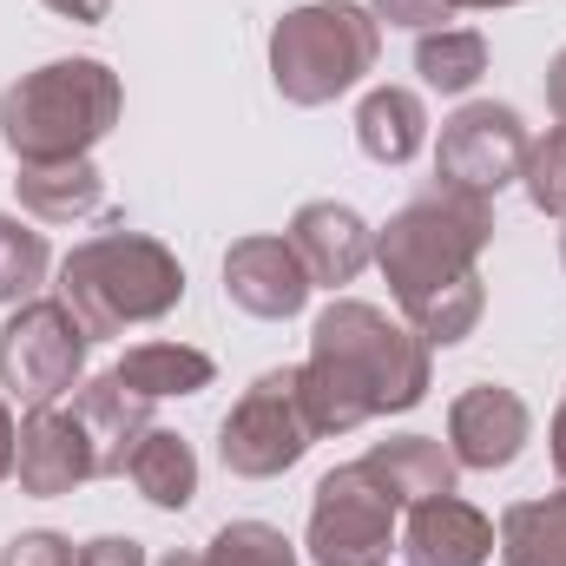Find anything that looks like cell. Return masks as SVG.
Here are the masks:
<instances>
[{
	"instance_id": "cell-1",
	"label": "cell",
	"mask_w": 566,
	"mask_h": 566,
	"mask_svg": "<svg viewBox=\"0 0 566 566\" xmlns=\"http://www.w3.org/2000/svg\"><path fill=\"white\" fill-rule=\"evenodd\" d=\"M488 244H494V198L441 185V178H428L376 231L382 283H389L402 323L428 349H448V343L474 336V323L488 310V283H481V251Z\"/></svg>"
},
{
	"instance_id": "cell-2",
	"label": "cell",
	"mask_w": 566,
	"mask_h": 566,
	"mask_svg": "<svg viewBox=\"0 0 566 566\" xmlns=\"http://www.w3.org/2000/svg\"><path fill=\"white\" fill-rule=\"evenodd\" d=\"M428 382H434V349L402 316H389L363 296H336L316 316L310 363L296 369V389H303L316 434H356L376 416H409V409H422Z\"/></svg>"
},
{
	"instance_id": "cell-3",
	"label": "cell",
	"mask_w": 566,
	"mask_h": 566,
	"mask_svg": "<svg viewBox=\"0 0 566 566\" xmlns=\"http://www.w3.org/2000/svg\"><path fill=\"white\" fill-rule=\"evenodd\" d=\"M126 113V86L106 60H46L0 93V145L13 165L93 158Z\"/></svg>"
},
{
	"instance_id": "cell-4",
	"label": "cell",
	"mask_w": 566,
	"mask_h": 566,
	"mask_svg": "<svg viewBox=\"0 0 566 566\" xmlns=\"http://www.w3.org/2000/svg\"><path fill=\"white\" fill-rule=\"evenodd\" d=\"M60 303L86 323V336H126L185 303V264L151 231H99L60 258Z\"/></svg>"
},
{
	"instance_id": "cell-5",
	"label": "cell",
	"mask_w": 566,
	"mask_h": 566,
	"mask_svg": "<svg viewBox=\"0 0 566 566\" xmlns=\"http://www.w3.org/2000/svg\"><path fill=\"white\" fill-rule=\"evenodd\" d=\"M382 60V20L356 0H310L271 27V80L290 106H329Z\"/></svg>"
},
{
	"instance_id": "cell-6",
	"label": "cell",
	"mask_w": 566,
	"mask_h": 566,
	"mask_svg": "<svg viewBox=\"0 0 566 566\" xmlns=\"http://www.w3.org/2000/svg\"><path fill=\"white\" fill-rule=\"evenodd\" d=\"M396 514H402V501L363 461H343L310 494L303 554H310V566H389V554L402 547Z\"/></svg>"
},
{
	"instance_id": "cell-7",
	"label": "cell",
	"mask_w": 566,
	"mask_h": 566,
	"mask_svg": "<svg viewBox=\"0 0 566 566\" xmlns=\"http://www.w3.org/2000/svg\"><path fill=\"white\" fill-rule=\"evenodd\" d=\"M86 323L60 296H33L0 323V389L20 409H53L66 389L86 382Z\"/></svg>"
},
{
	"instance_id": "cell-8",
	"label": "cell",
	"mask_w": 566,
	"mask_h": 566,
	"mask_svg": "<svg viewBox=\"0 0 566 566\" xmlns=\"http://www.w3.org/2000/svg\"><path fill=\"white\" fill-rule=\"evenodd\" d=\"M310 448H316V422H310V409H303L296 369H264V376L231 402V416L218 422V461H224V474H238V481H277V474H290Z\"/></svg>"
},
{
	"instance_id": "cell-9",
	"label": "cell",
	"mask_w": 566,
	"mask_h": 566,
	"mask_svg": "<svg viewBox=\"0 0 566 566\" xmlns=\"http://www.w3.org/2000/svg\"><path fill=\"white\" fill-rule=\"evenodd\" d=\"M527 145H534V133H527V119L514 106L468 99L441 126V139H434V178L441 185H461V191H481V198H501L521 178Z\"/></svg>"
},
{
	"instance_id": "cell-10",
	"label": "cell",
	"mask_w": 566,
	"mask_h": 566,
	"mask_svg": "<svg viewBox=\"0 0 566 566\" xmlns=\"http://www.w3.org/2000/svg\"><path fill=\"white\" fill-rule=\"evenodd\" d=\"M527 441H534V409L501 382H474V389H461L448 402V454L468 474L514 468Z\"/></svg>"
},
{
	"instance_id": "cell-11",
	"label": "cell",
	"mask_w": 566,
	"mask_h": 566,
	"mask_svg": "<svg viewBox=\"0 0 566 566\" xmlns=\"http://www.w3.org/2000/svg\"><path fill=\"white\" fill-rule=\"evenodd\" d=\"M13 474H20V494L33 501H60L86 481H99V461H93V441L73 409H27L20 441H13Z\"/></svg>"
},
{
	"instance_id": "cell-12",
	"label": "cell",
	"mask_w": 566,
	"mask_h": 566,
	"mask_svg": "<svg viewBox=\"0 0 566 566\" xmlns=\"http://www.w3.org/2000/svg\"><path fill=\"white\" fill-rule=\"evenodd\" d=\"M310 290L316 283L296 264L290 238H238L224 251V296L258 323H290L310 303Z\"/></svg>"
},
{
	"instance_id": "cell-13",
	"label": "cell",
	"mask_w": 566,
	"mask_h": 566,
	"mask_svg": "<svg viewBox=\"0 0 566 566\" xmlns=\"http://www.w3.org/2000/svg\"><path fill=\"white\" fill-rule=\"evenodd\" d=\"M290 251H296V264L310 271L316 290H343V283L363 277V264L376 258V231L363 224V211H349V205H336V198H316V205H296V218H290Z\"/></svg>"
},
{
	"instance_id": "cell-14",
	"label": "cell",
	"mask_w": 566,
	"mask_h": 566,
	"mask_svg": "<svg viewBox=\"0 0 566 566\" xmlns=\"http://www.w3.org/2000/svg\"><path fill=\"white\" fill-rule=\"evenodd\" d=\"M402 560L409 566H488L494 560V521L474 501H461V494H428V501L409 507Z\"/></svg>"
},
{
	"instance_id": "cell-15",
	"label": "cell",
	"mask_w": 566,
	"mask_h": 566,
	"mask_svg": "<svg viewBox=\"0 0 566 566\" xmlns=\"http://www.w3.org/2000/svg\"><path fill=\"white\" fill-rule=\"evenodd\" d=\"M73 416H80L86 441H93L99 474H126L133 448H139L145 428H151V402L133 396V389L106 369V376H93V382H80V389H73Z\"/></svg>"
},
{
	"instance_id": "cell-16",
	"label": "cell",
	"mask_w": 566,
	"mask_h": 566,
	"mask_svg": "<svg viewBox=\"0 0 566 566\" xmlns=\"http://www.w3.org/2000/svg\"><path fill=\"white\" fill-rule=\"evenodd\" d=\"M13 198L40 224H73L106 211V178L93 158H60V165H13Z\"/></svg>"
},
{
	"instance_id": "cell-17",
	"label": "cell",
	"mask_w": 566,
	"mask_h": 566,
	"mask_svg": "<svg viewBox=\"0 0 566 566\" xmlns=\"http://www.w3.org/2000/svg\"><path fill=\"white\" fill-rule=\"evenodd\" d=\"M363 468L402 501V507H416L428 494H454V454H448V441H434V434H389V441H376L369 454H363Z\"/></svg>"
},
{
	"instance_id": "cell-18",
	"label": "cell",
	"mask_w": 566,
	"mask_h": 566,
	"mask_svg": "<svg viewBox=\"0 0 566 566\" xmlns=\"http://www.w3.org/2000/svg\"><path fill=\"white\" fill-rule=\"evenodd\" d=\"M356 145H363L376 165H409L428 145L422 93H409V86H376V93H363V106H356Z\"/></svg>"
},
{
	"instance_id": "cell-19",
	"label": "cell",
	"mask_w": 566,
	"mask_h": 566,
	"mask_svg": "<svg viewBox=\"0 0 566 566\" xmlns=\"http://www.w3.org/2000/svg\"><path fill=\"white\" fill-rule=\"evenodd\" d=\"M113 376H119L133 396H145V402H171V396L211 389L218 363H211L205 349H191V343H139V349H126V356L113 363Z\"/></svg>"
},
{
	"instance_id": "cell-20",
	"label": "cell",
	"mask_w": 566,
	"mask_h": 566,
	"mask_svg": "<svg viewBox=\"0 0 566 566\" xmlns=\"http://www.w3.org/2000/svg\"><path fill=\"white\" fill-rule=\"evenodd\" d=\"M126 481L139 488L158 514H185L198 501V454H191L185 434L145 428V441L133 448V461H126Z\"/></svg>"
},
{
	"instance_id": "cell-21",
	"label": "cell",
	"mask_w": 566,
	"mask_h": 566,
	"mask_svg": "<svg viewBox=\"0 0 566 566\" xmlns=\"http://www.w3.org/2000/svg\"><path fill=\"white\" fill-rule=\"evenodd\" d=\"M501 566H566V481L541 501H514L501 514Z\"/></svg>"
},
{
	"instance_id": "cell-22",
	"label": "cell",
	"mask_w": 566,
	"mask_h": 566,
	"mask_svg": "<svg viewBox=\"0 0 566 566\" xmlns=\"http://www.w3.org/2000/svg\"><path fill=\"white\" fill-rule=\"evenodd\" d=\"M416 73H422V86L448 93V99L474 93L481 73H488V40H481V27H434V33H422V40H416Z\"/></svg>"
},
{
	"instance_id": "cell-23",
	"label": "cell",
	"mask_w": 566,
	"mask_h": 566,
	"mask_svg": "<svg viewBox=\"0 0 566 566\" xmlns=\"http://www.w3.org/2000/svg\"><path fill=\"white\" fill-rule=\"evenodd\" d=\"M53 271V251H46V231H33L27 218L0 211V303L20 310L40 296V283Z\"/></svg>"
},
{
	"instance_id": "cell-24",
	"label": "cell",
	"mask_w": 566,
	"mask_h": 566,
	"mask_svg": "<svg viewBox=\"0 0 566 566\" xmlns=\"http://www.w3.org/2000/svg\"><path fill=\"white\" fill-rule=\"evenodd\" d=\"M198 566H296V547L283 541V527L271 521H231L211 534V547L198 554Z\"/></svg>"
},
{
	"instance_id": "cell-25",
	"label": "cell",
	"mask_w": 566,
	"mask_h": 566,
	"mask_svg": "<svg viewBox=\"0 0 566 566\" xmlns=\"http://www.w3.org/2000/svg\"><path fill=\"white\" fill-rule=\"evenodd\" d=\"M521 185H527L534 211H547V218H560V224H566V126H554L547 139H534V145H527Z\"/></svg>"
},
{
	"instance_id": "cell-26",
	"label": "cell",
	"mask_w": 566,
	"mask_h": 566,
	"mask_svg": "<svg viewBox=\"0 0 566 566\" xmlns=\"http://www.w3.org/2000/svg\"><path fill=\"white\" fill-rule=\"evenodd\" d=\"M73 541L66 534H53V527H27V534H13L7 547H0V566H73Z\"/></svg>"
},
{
	"instance_id": "cell-27",
	"label": "cell",
	"mask_w": 566,
	"mask_h": 566,
	"mask_svg": "<svg viewBox=\"0 0 566 566\" xmlns=\"http://www.w3.org/2000/svg\"><path fill=\"white\" fill-rule=\"evenodd\" d=\"M369 13L409 33H434L441 20H454V0H369Z\"/></svg>"
},
{
	"instance_id": "cell-28",
	"label": "cell",
	"mask_w": 566,
	"mask_h": 566,
	"mask_svg": "<svg viewBox=\"0 0 566 566\" xmlns=\"http://www.w3.org/2000/svg\"><path fill=\"white\" fill-rule=\"evenodd\" d=\"M73 566H145V547L133 541V534H99V541L80 547Z\"/></svg>"
},
{
	"instance_id": "cell-29",
	"label": "cell",
	"mask_w": 566,
	"mask_h": 566,
	"mask_svg": "<svg viewBox=\"0 0 566 566\" xmlns=\"http://www.w3.org/2000/svg\"><path fill=\"white\" fill-rule=\"evenodd\" d=\"M40 7H53L60 20H80V27H99L113 13V0H40Z\"/></svg>"
},
{
	"instance_id": "cell-30",
	"label": "cell",
	"mask_w": 566,
	"mask_h": 566,
	"mask_svg": "<svg viewBox=\"0 0 566 566\" xmlns=\"http://www.w3.org/2000/svg\"><path fill=\"white\" fill-rule=\"evenodd\" d=\"M547 106H554V126H566V46L547 60Z\"/></svg>"
},
{
	"instance_id": "cell-31",
	"label": "cell",
	"mask_w": 566,
	"mask_h": 566,
	"mask_svg": "<svg viewBox=\"0 0 566 566\" xmlns=\"http://www.w3.org/2000/svg\"><path fill=\"white\" fill-rule=\"evenodd\" d=\"M547 454H554V474L566 481V396H560V409H554V428H547Z\"/></svg>"
},
{
	"instance_id": "cell-32",
	"label": "cell",
	"mask_w": 566,
	"mask_h": 566,
	"mask_svg": "<svg viewBox=\"0 0 566 566\" xmlns=\"http://www.w3.org/2000/svg\"><path fill=\"white\" fill-rule=\"evenodd\" d=\"M13 441H20V428H13V409L0 402V481L13 474Z\"/></svg>"
},
{
	"instance_id": "cell-33",
	"label": "cell",
	"mask_w": 566,
	"mask_h": 566,
	"mask_svg": "<svg viewBox=\"0 0 566 566\" xmlns=\"http://www.w3.org/2000/svg\"><path fill=\"white\" fill-rule=\"evenodd\" d=\"M158 566H198V554H185V547H171V554H165Z\"/></svg>"
},
{
	"instance_id": "cell-34",
	"label": "cell",
	"mask_w": 566,
	"mask_h": 566,
	"mask_svg": "<svg viewBox=\"0 0 566 566\" xmlns=\"http://www.w3.org/2000/svg\"><path fill=\"white\" fill-rule=\"evenodd\" d=\"M454 7H474V13H488V7H521V0H454Z\"/></svg>"
},
{
	"instance_id": "cell-35",
	"label": "cell",
	"mask_w": 566,
	"mask_h": 566,
	"mask_svg": "<svg viewBox=\"0 0 566 566\" xmlns=\"http://www.w3.org/2000/svg\"><path fill=\"white\" fill-rule=\"evenodd\" d=\"M560 264H566V231H560Z\"/></svg>"
}]
</instances>
